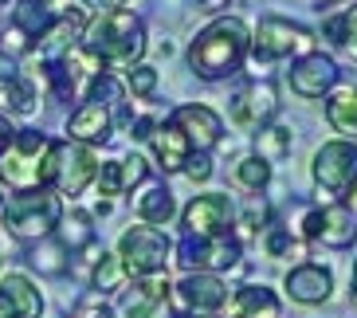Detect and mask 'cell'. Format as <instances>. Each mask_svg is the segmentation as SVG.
<instances>
[{"mask_svg":"<svg viewBox=\"0 0 357 318\" xmlns=\"http://www.w3.org/2000/svg\"><path fill=\"white\" fill-rule=\"evenodd\" d=\"M342 197H346V201H342V204H346V209L354 212V220H357V181H354V185H349L346 192H342Z\"/></svg>","mask_w":357,"mask_h":318,"instance_id":"obj_45","label":"cell"},{"mask_svg":"<svg viewBox=\"0 0 357 318\" xmlns=\"http://www.w3.org/2000/svg\"><path fill=\"white\" fill-rule=\"evenodd\" d=\"M275 110H279V91H275V83H267V79H252L240 95L231 98V122L243 126V130L267 126L275 118Z\"/></svg>","mask_w":357,"mask_h":318,"instance_id":"obj_14","label":"cell"},{"mask_svg":"<svg viewBox=\"0 0 357 318\" xmlns=\"http://www.w3.org/2000/svg\"><path fill=\"white\" fill-rule=\"evenodd\" d=\"M169 122L185 134V142L192 146V153H208V149H216L224 142V118L204 103L177 106V110L169 114Z\"/></svg>","mask_w":357,"mask_h":318,"instance_id":"obj_12","label":"cell"},{"mask_svg":"<svg viewBox=\"0 0 357 318\" xmlns=\"http://www.w3.org/2000/svg\"><path fill=\"white\" fill-rule=\"evenodd\" d=\"M12 138H16V126H12L8 118L0 114V153H4V149L12 146Z\"/></svg>","mask_w":357,"mask_h":318,"instance_id":"obj_44","label":"cell"},{"mask_svg":"<svg viewBox=\"0 0 357 318\" xmlns=\"http://www.w3.org/2000/svg\"><path fill=\"white\" fill-rule=\"evenodd\" d=\"M47 146H52V138L40 134V130H16L12 146L0 153V181L12 185L16 192L40 189V165Z\"/></svg>","mask_w":357,"mask_h":318,"instance_id":"obj_7","label":"cell"},{"mask_svg":"<svg viewBox=\"0 0 357 318\" xmlns=\"http://www.w3.org/2000/svg\"><path fill=\"white\" fill-rule=\"evenodd\" d=\"M126 98V86H122V79H114L110 71H98L91 83H86V103L95 106H106V110H114L118 103Z\"/></svg>","mask_w":357,"mask_h":318,"instance_id":"obj_32","label":"cell"},{"mask_svg":"<svg viewBox=\"0 0 357 318\" xmlns=\"http://www.w3.org/2000/svg\"><path fill=\"white\" fill-rule=\"evenodd\" d=\"M20 79V71H16V59H8V55H0V103H8V91L12 83Z\"/></svg>","mask_w":357,"mask_h":318,"instance_id":"obj_43","label":"cell"},{"mask_svg":"<svg viewBox=\"0 0 357 318\" xmlns=\"http://www.w3.org/2000/svg\"><path fill=\"white\" fill-rule=\"evenodd\" d=\"M95 185H98V197H118V192H122V177H118V161H102V165H98Z\"/></svg>","mask_w":357,"mask_h":318,"instance_id":"obj_39","label":"cell"},{"mask_svg":"<svg viewBox=\"0 0 357 318\" xmlns=\"http://www.w3.org/2000/svg\"><path fill=\"white\" fill-rule=\"evenodd\" d=\"M236 185H240V189H248V192L267 189V185H271V165H267V161H259L255 153H252V158H243L240 165H236Z\"/></svg>","mask_w":357,"mask_h":318,"instance_id":"obj_33","label":"cell"},{"mask_svg":"<svg viewBox=\"0 0 357 318\" xmlns=\"http://www.w3.org/2000/svg\"><path fill=\"white\" fill-rule=\"evenodd\" d=\"M0 204H4V201H0Z\"/></svg>","mask_w":357,"mask_h":318,"instance_id":"obj_49","label":"cell"},{"mask_svg":"<svg viewBox=\"0 0 357 318\" xmlns=\"http://www.w3.org/2000/svg\"><path fill=\"white\" fill-rule=\"evenodd\" d=\"M137 216L149 228H161V224H169L177 216V201H173L165 181H146L142 185V192H137Z\"/></svg>","mask_w":357,"mask_h":318,"instance_id":"obj_22","label":"cell"},{"mask_svg":"<svg viewBox=\"0 0 357 318\" xmlns=\"http://www.w3.org/2000/svg\"><path fill=\"white\" fill-rule=\"evenodd\" d=\"M248 47H252V28L240 16H216L189 43V67L192 75L216 83V79H228L240 71L248 59Z\"/></svg>","mask_w":357,"mask_h":318,"instance_id":"obj_1","label":"cell"},{"mask_svg":"<svg viewBox=\"0 0 357 318\" xmlns=\"http://www.w3.org/2000/svg\"><path fill=\"white\" fill-rule=\"evenodd\" d=\"M197 8L200 12H220V8H228V0H197Z\"/></svg>","mask_w":357,"mask_h":318,"instance_id":"obj_46","label":"cell"},{"mask_svg":"<svg viewBox=\"0 0 357 318\" xmlns=\"http://www.w3.org/2000/svg\"><path fill=\"white\" fill-rule=\"evenodd\" d=\"M173 255H177V264L185 267V271H208V275H220V271H231V267L240 264V240L236 236H212V240H197V236H185L177 248H173Z\"/></svg>","mask_w":357,"mask_h":318,"instance_id":"obj_8","label":"cell"},{"mask_svg":"<svg viewBox=\"0 0 357 318\" xmlns=\"http://www.w3.org/2000/svg\"><path fill=\"white\" fill-rule=\"evenodd\" d=\"M298 240H318V209H306V212H298V220H294V228H291Z\"/></svg>","mask_w":357,"mask_h":318,"instance_id":"obj_41","label":"cell"},{"mask_svg":"<svg viewBox=\"0 0 357 318\" xmlns=\"http://www.w3.org/2000/svg\"><path fill=\"white\" fill-rule=\"evenodd\" d=\"M177 303L185 310H192V315H216V310L228 307V283H224L220 275H208V271H185V279H181L177 287Z\"/></svg>","mask_w":357,"mask_h":318,"instance_id":"obj_13","label":"cell"},{"mask_svg":"<svg viewBox=\"0 0 357 318\" xmlns=\"http://www.w3.org/2000/svg\"><path fill=\"white\" fill-rule=\"evenodd\" d=\"M231 224H236V204H231L228 192H200L185 204L181 212V228L185 236H197V240H212V236H228Z\"/></svg>","mask_w":357,"mask_h":318,"instance_id":"obj_10","label":"cell"},{"mask_svg":"<svg viewBox=\"0 0 357 318\" xmlns=\"http://www.w3.org/2000/svg\"><path fill=\"white\" fill-rule=\"evenodd\" d=\"M126 318H173L169 303V279L149 275L134 283V295H126Z\"/></svg>","mask_w":357,"mask_h":318,"instance_id":"obj_18","label":"cell"},{"mask_svg":"<svg viewBox=\"0 0 357 318\" xmlns=\"http://www.w3.org/2000/svg\"><path fill=\"white\" fill-rule=\"evenodd\" d=\"M337 79H342V71H337L334 55H326V52L298 55V59L291 63V71H287V83H291V91L298 98H326V95H334Z\"/></svg>","mask_w":357,"mask_h":318,"instance_id":"obj_11","label":"cell"},{"mask_svg":"<svg viewBox=\"0 0 357 318\" xmlns=\"http://www.w3.org/2000/svg\"><path fill=\"white\" fill-rule=\"evenodd\" d=\"M28 52H36V40H28L20 28H12V24H8V28L0 32V55L16 59V55H28Z\"/></svg>","mask_w":357,"mask_h":318,"instance_id":"obj_38","label":"cell"},{"mask_svg":"<svg viewBox=\"0 0 357 318\" xmlns=\"http://www.w3.org/2000/svg\"><path fill=\"white\" fill-rule=\"evenodd\" d=\"M263 252L271 255V259H306V244L291 232V228H283V224H271V228H267Z\"/></svg>","mask_w":357,"mask_h":318,"instance_id":"obj_30","label":"cell"},{"mask_svg":"<svg viewBox=\"0 0 357 318\" xmlns=\"http://www.w3.org/2000/svg\"><path fill=\"white\" fill-rule=\"evenodd\" d=\"M28 259H32V267L40 271V275H63L67 267H71V259H67V248L59 244V240H36L32 252H28Z\"/></svg>","mask_w":357,"mask_h":318,"instance_id":"obj_29","label":"cell"},{"mask_svg":"<svg viewBox=\"0 0 357 318\" xmlns=\"http://www.w3.org/2000/svg\"><path fill=\"white\" fill-rule=\"evenodd\" d=\"M118 259L126 267V275L149 279V275H165L169 259H173V240L161 228L149 224H130L122 240H118Z\"/></svg>","mask_w":357,"mask_h":318,"instance_id":"obj_5","label":"cell"},{"mask_svg":"<svg viewBox=\"0 0 357 318\" xmlns=\"http://www.w3.org/2000/svg\"><path fill=\"white\" fill-rule=\"evenodd\" d=\"M259 228H271V204L263 201V197H252V204L243 209V216H240V236H252V232H259ZM236 236V240H240Z\"/></svg>","mask_w":357,"mask_h":318,"instance_id":"obj_35","label":"cell"},{"mask_svg":"<svg viewBox=\"0 0 357 318\" xmlns=\"http://www.w3.org/2000/svg\"><path fill=\"white\" fill-rule=\"evenodd\" d=\"M4 106H8V110H16V114H32V110H36V86L20 75V79L12 83L8 103H4Z\"/></svg>","mask_w":357,"mask_h":318,"instance_id":"obj_37","label":"cell"},{"mask_svg":"<svg viewBox=\"0 0 357 318\" xmlns=\"http://www.w3.org/2000/svg\"><path fill=\"white\" fill-rule=\"evenodd\" d=\"M83 52L95 59L98 67H134L146 55V28L134 12L114 8L102 12L91 28L83 32Z\"/></svg>","mask_w":357,"mask_h":318,"instance_id":"obj_2","label":"cell"},{"mask_svg":"<svg viewBox=\"0 0 357 318\" xmlns=\"http://www.w3.org/2000/svg\"><path fill=\"white\" fill-rule=\"evenodd\" d=\"M231 307H236V318H279L283 303H279V295L267 283H243L236 287Z\"/></svg>","mask_w":357,"mask_h":318,"instance_id":"obj_23","label":"cell"},{"mask_svg":"<svg viewBox=\"0 0 357 318\" xmlns=\"http://www.w3.org/2000/svg\"><path fill=\"white\" fill-rule=\"evenodd\" d=\"M126 267H122V259L118 255H110V252H102L95 259V267H91V291L95 295H114V291H122L126 287Z\"/></svg>","mask_w":357,"mask_h":318,"instance_id":"obj_27","label":"cell"},{"mask_svg":"<svg viewBox=\"0 0 357 318\" xmlns=\"http://www.w3.org/2000/svg\"><path fill=\"white\" fill-rule=\"evenodd\" d=\"M43 295L28 275L0 279V318H40Z\"/></svg>","mask_w":357,"mask_h":318,"instance_id":"obj_19","label":"cell"},{"mask_svg":"<svg viewBox=\"0 0 357 318\" xmlns=\"http://www.w3.org/2000/svg\"><path fill=\"white\" fill-rule=\"evenodd\" d=\"M322 36L334 43V47H346V52L357 59V4H354V8H346L342 16H334V20H326L322 24Z\"/></svg>","mask_w":357,"mask_h":318,"instance_id":"obj_31","label":"cell"},{"mask_svg":"<svg viewBox=\"0 0 357 318\" xmlns=\"http://www.w3.org/2000/svg\"><path fill=\"white\" fill-rule=\"evenodd\" d=\"M318 240L326 248H349L357 240V220L346 204L330 201L326 209H318Z\"/></svg>","mask_w":357,"mask_h":318,"instance_id":"obj_21","label":"cell"},{"mask_svg":"<svg viewBox=\"0 0 357 318\" xmlns=\"http://www.w3.org/2000/svg\"><path fill=\"white\" fill-rule=\"evenodd\" d=\"M126 91H134L137 98H153V91H158V67H149V63H134L126 71Z\"/></svg>","mask_w":357,"mask_h":318,"instance_id":"obj_34","label":"cell"},{"mask_svg":"<svg viewBox=\"0 0 357 318\" xmlns=\"http://www.w3.org/2000/svg\"><path fill=\"white\" fill-rule=\"evenodd\" d=\"M83 4H91V8H122V4H126V0H83Z\"/></svg>","mask_w":357,"mask_h":318,"instance_id":"obj_47","label":"cell"},{"mask_svg":"<svg viewBox=\"0 0 357 318\" xmlns=\"http://www.w3.org/2000/svg\"><path fill=\"white\" fill-rule=\"evenodd\" d=\"M67 142H79V146H98V142H110L114 138V110L95 103H83L79 110H71L67 118Z\"/></svg>","mask_w":357,"mask_h":318,"instance_id":"obj_17","label":"cell"},{"mask_svg":"<svg viewBox=\"0 0 357 318\" xmlns=\"http://www.w3.org/2000/svg\"><path fill=\"white\" fill-rule=\"evenodd\" d=\"M306 52H314V36L306 32L303 24L283 20V16H263L252 36V47H248L255 67L271 63V59H298Z\"/></svg>","mask_w":357,"mask_h":318,"instance_id":"obj_6","label":"cell"},{"mask_svg":"<svg viewBox=\"0 0 357 318\" xmlns=\"http://www.w3.org/2000/svg\"><path fill=\"white\" fill-rule=\"evenodd\" d=\"M59 244L67 248V252H83L86 244H95V228H91V216H86L83 209H71L59 216Z\"/></svg>","mask_w":357,"mask_h":318,"instance_id":"obj_28","label":"cell"},{"mask_svg":"<svg viewBox=\"0 0 357 318\" xmlns=\"http://www.w3.org/2000/svg\"><path fill=\"white\" fill-rule=\"evenodd\" d=\"M59 216H63V201L52 189L16 192V197H8L0 204V228H8L16 240H28V244L47 240L55 232Z\"/></svg>","mask_w":357,"mask_h":318,"instance_id":"obj_3","label":"cell"},{"mask_svg":"<svg viewBox=\"0 0 357 318\" xmlns=\"http://www.w3.org/2000/svg\"><path fill=\"white\" fill-rule=\"evenodd\" d=\"M283 291L303 307H318L334 295V271L322 264H294L283 279Z\"/></svg>","mask_w":357,"mask_h":318,"instance_id":"obj_15","label":"cell"},{"mask_svg":"<svg viewBox=\"0 0 357 318\" xmlns=\"http://www.w3.org/2000/svg\"><path fill=\"white\" fill-rule=\"evenodd\" d=\"M149 149H153V158H158V165L165 173H177V169H185V161H189V153H192V146L185 142V134H181L169 118H161L158 126H153V134H149Z\"/></svg>","mask_w":357,"mask_h":318,"instance_id":"obj_20","label":"cell"},{"mask_svg":"<svg viewBox=\"0 0 357 318\" xmlns=\"http://www.w3.org/2000/svg\"><path fill=\"white\" fill-rule=\"evenodd\" d=\"M326 122L346 134V142H357V86H342L326 95Z\"/></svg>","mask_w":357,"mask_h":318,"instance_id":"obj_24","label":"cell"},{"mask_svg":"<svg viewBox=\"0 0 357 318\" xmlns=\"http://www.w3.org/2000/svg\"><path fill=\"white\" fill-rule=\"evenodd\" d=\"M98 158L91 146L79 142H52L40 165V189H52L55 197H79L95 181Z\"/></svg>","mask_w":357,"mask_h":318,"instance_id":"obj_4","label":"cell"},{"mask_svg":"<svg viewBox=\"0 0 357 318\" xmlns=\"http://www.w3.org/2000/svg\"><path fill=\"white\" fill-rule=\"evenodd\" d=\"M102 315H110V303L102 295H95V291L75 303V318H102Z\"/></svg>","mask_w":357,"mask_h":318,"instance_id":"obj_40","label":"cell"},{"mask_svg":"<svg viewBox=\"0 0 357 318\" xmlns=\"http://www.w3.org/2000/svg\"><path fill=\"white\" fill-rule=\"evenodd\" d=\"M86 32V16L83 8H67V12H55L52 28L36 40V47L43 52V59H59V55H67L71 47H79V40H83Z\"/></svg>","mask_w":357,"mask_h":318,"instance_id":"obj_16","label":"cell"},{"mask_svg":"<svg viewBox=\"0 0 357 318\" xmlns=\"http://www.w3.org/2000/svg\"><path fill=\"white\" fill-rule=\"evenodd\" d=\"M354 295H357V267H354Z\"/></svg>","mask_w":357,"mask_h":318,"instance_id":"obj_48","label":"cell"},{"mask_svg":"<svg viewBox=\"0 0 357 318\" xmlns=\"http://www.w3.org/2000/svg\"><path fill=\"white\" fill-rule=\"evenodd\" d=\"M310 173H314V185L326 197H342L357 181V142H326L314 149V161H310Z\"/></svg>","mask_w":357,"mask_h":318,"instance_id":"obj_9","label":"cell"},{"mask_svg":"<svg viewBox=\"0 0 357 318\" xmlns=\"http://www.w3.org/2000/svg\"><path fill=\"white\" fill-rule=\"evenodd\" d=\"M118 177H122V192L134 189V185H146V181H149V165H146V158H137V153L122 158V161H118Z\"/></svg>","mask_w":357,"mask_h":318,"instance_id":"obj_36","label":"cell"},{"mask_svg":"<svg viewBox=\"0 0 357 318\" xmlns=\"http://www.w3.org/2000/svg\"><path fill=\"white\" fill-rule=\"evenodd\" d=\"M294 146V134L291 126H279V122H267V126H259V134H255V158L259 161H283L287 153H291Z\"/></svg>","mask_w":357,"mask_h":318,"instance_id":"obj_26","label":"cell"},{"mask_svg":"<svg viewBox=\"0 0 357 318\" xmlns=\"http://www.w3.org/2000/svg\"><path fill=\"white\" fill-rule=\"evenodd\" d=\"M185 173H189L192 181H200V185H204V181L212 177V158H208V153H189V161H185Z\"/></svg>","mask_w":357,"mask_h":318,"instance_id":"obj_42","label":"cell"},{"mask_svg":"<svg viewBox=\"0 0 357 318\" xmlns=\"http://www.w3.org/2000/svg\"><path fill=\"white\" fill-rule=\"evenodd\" d=\"M55 12L47 0H16V8H12V28H20L28 40H40L47 28H52Z\"/></svg>","mask_w":357,"mask_h":318,"instance_id":"obj_25","label":"cell"}]
</instances>
